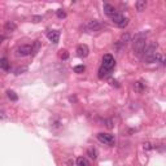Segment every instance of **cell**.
<instances>
[{
    "instance_id": "6da1fadb",
    "label": "cell",
    "mask_w": 166,
    "mask_h": 166,
    "mask_svg": "<svg viewBox=\"0 0 166 166\" xmlns=\"http://www.w3.org/2000/svg\"><path fill=\"white\" fill-rule=\"evenodd\" d=\"M157 48H158V46H157V43H151L149 46H147L144 52L142 53V60L143 63L145 64H153V63H162V56L157 52Z\"/></svg>"
},
{
    "instance_id": "7a4b0ae2",
    "label": "cell",
    "mask_w": 166,
    "mask_h": 166,
    "mask_svg": "<svg viewBox=\"0 0 166 166\" xmlns=\"http://www.w3.org/2000/svg\"><path fill=\"white\" fill-rule=\"evenodd\" d=\"M147 47V40H145V34H138L135 39L133 40V51L136 56H142Z\"/></svg>"
},
{
    "instance_id": "3957f363",
    "label": "cell",
    "mask_w": 166,
    "mask_h": 166,
    "mask_svg": "<svg viewBox=\"0 0 166 166\" xmlns=\"http://www.w3.org/2000/svg\"><path fill=\"white\" fill-rule=\"evenodd\" d=\"M114 66H116V61L112 55H105L103 57V65H101L103 69H105L108 72H112V69Z\"/></svg>"
},
{
    "instance_id": "277c9868",
    "label": "cell",
    "mask_w": 166,
    "mask_h": 166,
    "mask_svg": "<svg viewBox=\"0 0 166 166\" xmlns=\"http://www.w3.org/2000/svg\"><path fill=\"white\" fill-rule=\"evenodd\" d=\"M112 18V21H113V23H116L118 28H126L127 26V23H128V20L126 18V17L123 16V14H121V13H116L113 17H110Z\"/></svg>"
},
{
    "instance_id": "5b68a950",
    "label": "cell",
    "mask_w": 166,
    "mask_h": 166,
    "mask_svg": "<svg viewBox=\"0 0 166 166\" xmlns=\"http://www.w3.org/2000/svg\"><path fill=\"white\" fill-rule=\"evenodd\" d=\"M101 23L99 22V21H96V20H91V21H88L86 23V26H84V30L87 31V33H96V31H100L101 30Z\"/></svg>"
},
{
    "instance_id": "8992f818",
    "label": "cell",
    "mask_w": 166,
    "mask_h": 166,
    "mask_svg": "<svg viewBox=\"0 0 166 166\" xmlns=\"http://www.w3.org/2000/svg\"><path fill=\"white\" fill-rule=\"evenodd\" d=\"M98 139H99L100 143L108 144V145H113V144H114V142H116L114 135H112V134H105V133L98 134Z\"/></svg>"
},
{
    "instance_id": "52a82bcc",
    "label": "cell",
    "mask_w": 166,
    "mask_h": 166,
    "mask_svg": "<svg viewBox=\"0 0 166 166\" xmlns=\"http://www.w3.org/2000/svg\"><path fill=\"white\" fill-rule=\"evenodd\" d=\"M31 52H33V46H30V44H22L20 47H17V49H16L17 56H21V57L31 55Z\"/></svg>"
},
{
    "instance_id": "ba28073f",
    "label": "cell",
    "mask_w": 166,
    "mask_h": 166,
    "mask_svg": "<svg viewBox=\"0 0 166 166\" xmlns=\"http://www.w3.org/2000/svg\"><path fill=\"white\" fill-rule=\"evenodd\" d=\"M88 53H90V49H88V47H87L86 44H79L77 47V55L79 56V57H87L88 56Z\"/></svg>"
},
{
    "instance_id": "9c48e42d",
    "label": "cell",
    "mask_w": 166,
    "mask_h": 166,
    "mask_svg": "<svg viewBox=\"0 0 166 166\" xmlns=\"http://www.w3.org/2000/svg\"><path fill=\"white\" fill-rule=\"evenodd\" d=\"M47 38H48L52 43H53V44H57L58 40H60V31H57V30L49 31V33L47 34Z\"/></svg>"
},
{
    "instance_id": "30bf717a",
    "label": "cell",
    "mask_w": 166,
    "mask_h": 166,
    "mask_svg": "<svg viewBox=\"0 0 166 166\" xmlns=\"http://www.w3.org/2000/svg\"><path fill=\"white\" fill-rule=\"evenodd\" d=\"M103 9H104V12H105V14L109 16V17H113V16L117 13L116 8L113 7V5H110V4H104L103 5Z\"/></svg>"
},
{
    "instance_id": "8fae6325",
    "label": "cell",
    "mask_w": 166,
    "mask_h": 166,
    "mask_svg": "<svg viewBox=\"0 0 166 166\" xmlns=\"http://www.w3.org/2000/svg\"><path fill=\"white\" fill-rule=\"evenodd\" d=\"M0 69H3V70L8 72L11 69V64H9V61H8L5 57H2L0 58Z\"/></svg>"
},
{
    "instance_id": "7c38bea8",
    "label": "cell",
    "mask_w": 166,
    "mask_h": 166,
    "mask_svg": "<svg viewBox=\"0 0 166 166\" xmlns=\"http://www.w3.org/2000/svg\"><path fill=\"white\" fill-rule=\"evenodd\" d=\"M145 7H147V2H145V0H138V2L135 3V8H136L138 12H143L145 9Z\"/></svg>"
},
{
    "instance_id": "4fadbf2b",
    "label": "cell",
    "mask_w": 166,
    "mask_h": 166,
    "mask_svg": "<svg viewBox=\"0 0 166 166\" xmlns=\"http://www.w3.org/2000/svg\"><path fill=\"white\" fill-rule=\"evenodd\" d=\"M16 29H17V25H16L13 21H8V22L5 23V30H7V31L12 33V31H14Z\"/></svg>"
},
{
    "instance_id": "5bb4252c",
    "label": "cell",
    "mask_w": 166,
    "mask_h": 166,
    "mask_svg": "<svg viewBox=\"0 0 166 166\" xmlns=\"http://www.w3.org/2000/svg\"><path fill=\"white\" fill-rule=\"evenodd\" d=\"M77 166H91V165L84 157H78L77 158Z\"/></svg>"
},
{
    "instance_id": "9a60e30c",
    "label": "cell",
    "mask_w": 166,
    "mask_h": 166,
    "mask_svg": "<svg viewBox=\"0 0 166 166\" xmlns=\"http://www.w3.org/2000/svg\"><path fill=\"white\" fill-rule=\"evenodd\" d=\"M134 90L138 91V92H143L145 90V87H144V84L142 82H135L134 83Z\"/></svg>"
},
{
    "instance_id": "2e32d148",
    "label": "cell",
    "mask_w": 166,
    "mask_h": 166,
    "mask_svg": "<svg viewBox=\"0 0 166 166\" xmlns=\"http://www.w3.org/2000/svg\"><path fill=\"white\" fill-rule=\"evenodd\" d=\"M103 123H104V126L108 127V128H113V127H114V122H113L112 119H103Z\"/></svg>"
},
{
    "instance_id": "e0dca14e",
    "label": "cell",
    "mask_w": 166,
    "mask_h": 166,
    "mask_svg": "<svg viewBox=\"0 0 166 166\" xmlns=\"http://www.w3.org/2000/svg\"><path fill=\"white\" fill-rule=\"evenodd\" d=\"M87 153H88V156L91 157V158H96V157H98V151L95 149V148H90L88 151H87Z\"/></svg>"
},
{
    "instance_id": "ac0fdd59",
    "label": "cell",
    "mask_w": 166,
    "mask_h": 166,
    "mask_svg": "<svg viewBox=\"0 0 166 166\" xmlns=\"http://www.w3.org/2000/svg\"><path fill=\"white\" fill-rule=\"evenodd\" d=\"M7 96L12 101H17V99H18V96H17L13 91H7Z\"/></svg>"
},
{
    "instance_id": "d6986e66",
    "label": "cell",
    "mask_w": 166,
    "mask_h": 166,
    "mask_svg": "<svg viewBox=\"0 0 166 166\" xmlns=\"http://www.w3.org/2000/svg\"><path fill=\"white\" fill-rule=\"evenodd\" d=\"M84 69H86V68H84V65H78V66H75V68H74V72H75V73H78V74H81V73H83V72H84Z\"/></svg>"
},
{
    "instance_id": "ffe728a7",
    "label": "cell",
    "mask_w": 166,
    "mask_h": 166,
    "mask_svg": "<svg viewBox=\"0 0 166 166\" xmlns=\"http://www.w3.org/2000/svg\"><path fill=\"white\" fill-rule=\"evenodd\" d=\"M57 17H58V18H65V17H66V13H65L63 9H58V11H57Z\"/></svg>"
},
{
    "instance_id": "44dd1931",
    "label": "cell",
    "mask_w": 166,
    "mask_h": 166,
    "mask_svg": "<svg viewBox=\"0 0 166 166\" xmlns=\"http://www.w3.org/2000/svg\"><path fill=\"white\" fill-rule=\"evenodd\" d=\"M7 118H8L7 113H5L3 109H0V121H4V119H7Z\"/></svg>"
},
{
    "instance_id": "7402d4cb",
    "label": "cell",
    "mask_w": 166,
    "mask_h": 166,
    "mask_svg": "<svg viewBox=\"0 0 166 166\" xmlns=\"http://www.w3.org/2000/svg\"><path fill=\"white\" fill-rule=\"evenodd\" d=\"M143 147H144V149H147V151L152 149V144H151V143H148V142H147V143H144V144H143Z\"/></svg>"
},
{
    "instance_id": "603a6c76",
    "label": "cell",
    "mask_w": 166,
    "mask_h": 166,
    "mask_svg": "<svg viewBox=\"0 0 166 166\" xmlns=\"http://www.w3.org/2000/svg\"><path fill=\"white\" fill-rule=\"evenodd\" d=\"M26 70V68H17L16 69V74H21L22 72H25Z\"/></svg>"
},
{
    "instance_id": "cb8c5ba5",
    "label": "cell",
    "mask_w": 166,
    "mask_h": 166,
    "mask_svg": "<svg viewBox=\"0 0 166 166\" xmlns=\"http://www.w3.org/2000/svg\"><path fill=\"white\" fill-rule=\"evenodd\" d=\"M52 127H53V128H57V127H58V128H60V127H61V125H60V122H58V121L53 122V125H52Z\"/></svg>"
},
{
    "instance_id": "d4e9b609",
    "label": "cell",
    "mask_w": 166,
    "mask_h": 166,
    "mask_svg": "<svg viewBox=\"0 0 166 166\" xmlns=\"http://www.w3.org/2000/svg\"><path fill=\"white\" fill-rule=\"evenodd\" d=\"M64 52V53H61V58H63V60H66L68 58V52L66 51H63Z\"/></svg>"
},
{
    "instance_id": "484cf974",
    "label": "cell",
    "mask_w": 166,
    "mask_h": 166,
    "mask_svg": "<svg viewBox=\"0 0 166 166\" xmlns=\"http://www.w3.org/2000/svg\"><path fill=\"white\" fill-rule=\"evenodd\" d=\"M34 22H39V20H42V17H34Z\"/></svg>"
},
{
    "instance_id": "4316f807",
    "label": "cell",
    "mask_w": 166,
    "mask_h": 166,
    "mask_svg": "<svg viewBox=\"0 0 166 166\" xmlns=\"http://www.w3.org/2000/svg\"><path fill=\"white\" fill-rule=\"evenodd\" d=\"M4 39H5V38H4L3 35H0V44H2V43H3V40H4Z\"/></svg>"
}]
</instances>
